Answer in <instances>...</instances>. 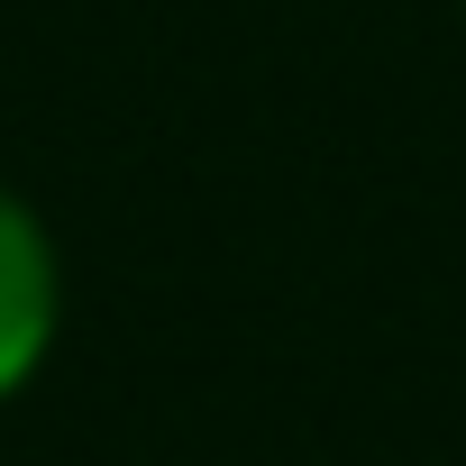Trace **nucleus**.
<instances>
[{"label": "nucleus", "instance_id": "f257e3e1", "mask_svg": "<svg viewBox=\"0 0 466 466\" xmlns=\"http://www.w3.org/2000/svg\"><path fill=\"white\" fill-rule=\"evenodd\" d=\"M65 329V257L28 192L0 183V402L28 393Z\"/></svg>", "mask_w": 466, "mask_h": 466}]
</instances>
